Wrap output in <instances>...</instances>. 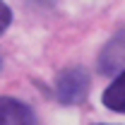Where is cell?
<instances>
[{"instance_id":"1","label":"cell","mask_w":125,"mask_h":125,"mask_svg":"<svg viewBox=\"0 0 125 125\" xmlns=\"http://www.w3.org/2000/svg\"><path fill=\"white\" fill-rule=\"evenodd\" d=\"M87 92H89V75L87 70L82 67H70L58 75L55 79V99L60 104H82L87 99Z\"/></svg>"},{"instance_id":"2","label":"cell","mask_w":125,"mask_h":125,"mask_svg":"<svg viewBox=\"0 0 125 125\" xmlns=\"http://www.w3.org/2000/svg\"><path fill=\"white\" fill-rule=\"evenodd\" d=\"M0 125H36V115L24 101L0 96Z\"/></svg>"},{"instance_id":"3","label":"cell","mask_w":125,"mask_h":125,"mask_svg":"<svg viewBox=\"0 0 125 125\" xmlns=\"http://www.w3.org/2000/svg\"><path fill=\"white\" fill-rule=\"evenodd\" d=\"M99 67H101V72H108V75L125 67V29L118 31L104 46L101 58H99Z\"/></svg>"},{"instance_id":"4","label":"cell","mask_w":125,"mask_h":125,"mask_svg":"<svg viewBox=\"0 0 125 125\" xmlns=\"http://www.w3.org/2000/svg\"><path fill=\"white\" fill-rule=\"evenodd\" d=\"M104 106L108 111H115V113H125V70L118 75V77L106 87V92L101 96Z\"/></svg>"},{"instance_id":"5","label":"cell","mask_w":125,"mask_h":125,"mask_svg":"<svg viewBox=\"0 0 125 125\" xmlns=\"http://www.w3.org/2000/svg\"><path fill=\"white\" fill-rule=\"evenodd\" d=\"M10 22H12V10L7 7L5 0H0V34L10 27Z\"/></svg>"}]
</instances>
